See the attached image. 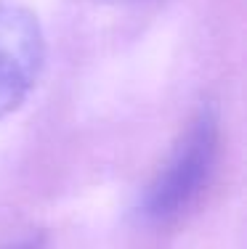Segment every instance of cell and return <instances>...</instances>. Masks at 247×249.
<instances>
[{"instance_id":"obj_2","label":"cell","mask_w":247,"mask_h":249,"mask_svg":"<svg viewBox=\"0 0 247 249\" xmlns=\"http://www.w3.org/2000/svg\"><path fill=\"white\" fill-rule=\"evenodd\" d=\"M43 61L45 40L38 19L24 5L0 0V120L27 101Z\"/></svg>"},{"instance_id":"obj_3","label":"cell","mask_w":247,"mask_h":249,"mask_svg":"<svg viewBox=\"0 0 247 249\" xmlns=\"http://www.w3.org/2000/svg\"><path fill=\"white\" fill-rule=\"evenodd\" d=\"M5 249H43V239H24L14 247H5Z\"/></svg>"},{"instance_id":"obj_1","label":"cell","mask_w":247,"mask_h":249,"mask_svg":"<svg viewBox=\"0 0 247 249\" xmlns=\"http://www.w3.org/2000/svg\"><path fill=\"white\" fill-rule=\"evenodd\" d=\"M218 154V120L210 111H199L175 143L165 167L149 183L141 199V215L146 220H170L181 215L205 188Z\"/></svg>"}]
</instances>
